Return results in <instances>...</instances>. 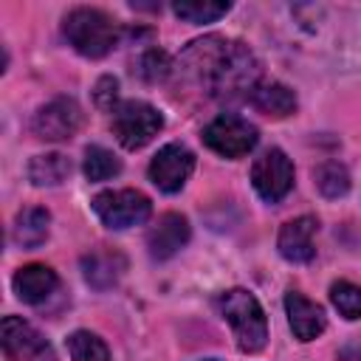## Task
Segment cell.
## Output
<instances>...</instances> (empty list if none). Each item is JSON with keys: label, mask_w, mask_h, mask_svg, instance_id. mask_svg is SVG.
<instances>
[{"label": "cell", "mask_w": 361, "mask_h": 361, "mask_svg": "<svg viewBox=\"0 0 361 361\" xmlns=\"http://www.w3.org/2000/svg\"><path fill=\"white\" fill-rule=\"evenodd\" d=\"M178 73L183 82L200 87L206 96L220 102L251 99L259 85V62L243 45L223 37H206L192 42L178 62Z\"/></svg>", "instance_id": "cell-1"}, {"label": "cell", "mask_w": 361, "mask_h": 361, "mask_svg": "<svg viewBox=\"0 0 361 361\" xmlns=\"http://www.w3.org/2000/svg\"><path fill=\"white\" fill-rule=\"evenodd\" d=\"M62 34H65L68 45H73V51H79L82 56L99 59V56H107L118 45L121 28L102 8L79 6V8H73V11L65 14Z\"/></svg>", "instance_id": "cell-2"}, {"label": "cell", "mask_w": 361, "mask_h": 361, "mask_svg": "<svg viewBox=\"0 0 361 361\" xmlns=\"http://www.w3.org/2000/svg\"><path fill=\"white\" fill-rule=\"evenodd\" d=\"M217 310L231 324L234 338H237V347L243 353H257V350L265 347L268 322H265V313H262L259 302L254 299V293H248L243 288L223 290L217 296Z\"/></svg>", "instance_id": "cell-3"}, {"label": "cell", "mask_w": 361, "mask_h": 361, "mask_svg": "<svg viewBox=\"0 0 361 361\" xmlns=\"http://www.w3.org/2000/svg\"><path fill=\"white\" fill-rule=\"evenodd\" d=\"M161 127H164L161 113L141 99L121 102L113 110V133L124 149H141L161 133Z\"/></svg>", "instance_id": "cell-4"}, {"label": "cell", "mask_w": 361, "mask_h": 361, "mask_svg": "<svg viewBox=\"0 0 361 361\" xmlns=\"http://www.w3.org/2000/svg\"><path fill=\"white\" fill-rule=\"evenodd\" d=\"M93 212L107 228H130L149 220L152 203L138 189H110L93 197Z\"/></svg>", "instance_id": "cell-5"}, {"label": "cell", "mask_w": 361, "mask_h": 361, "mask_svg": "<svg viewBox=\"0 0 361 361\" xmlns=\"http://www.w3.org/2000/svg\"><path fill=\"white\" fill-rule=\"evenodd\" d=\"M257 138H259V135H257V127L248 124L245 118L234 116V113L217 116V118L209 121L206 130H203L206 147L214 149V152L223 155V158H240V155L251 152L254 144H257Z\"/></svg>", "instance_id": "cell-6"}, {"label": "cell", "mask_w": 361, "mask_h": 361, "mask_svg": "<svg viewBox=\"0 0 361 361\" xmlns=\"http://www.w3.org/2000/svg\"><path fill=\"white\" fill-rule=\"evenodd\" d=\"M251 183L268 203H279L293 186V164L282 149H265L251 166Z\"/></svg>", "instance_id": "cell-7"}, {"label": "cell", "mask_w": 361, "mask_h": 361, "mask_svg": "<svg viewBox=\"0 0 361 361\" xmlns=\"http://www.w3.org/2000/svg\"><path fill=\"white\" fill-rule=\"evenodd\" d=\"M82 121H85L82 107L68 96H56V99H51L48 104H42L34 113L31 130L42 141H65V138L76 135Z\"/></svg>", "instance_id": "cell-8"}, {"label": "cell", "mask_w": 361, "mask_h": 361, "mask_svg": "<svg viewBox=\"0 0 361 361\" xmlns=\"http://www.w3.org/2000/svg\"><path fill=\"white\" fill-rule=\"evenodd\" d=\"M192 169H195L192 149H186L183 144H166L149 161V180L161 192H169L172 195V192L183 189V183L192 175Z\"/></svg>", "instance_id": "cell-9"}, {"label": "cell", "mask_w": 361, "mask_h": 361, "mask_svg": "<svg viewBox=\"0 0 361 361\" xmlns=\"http://www.w3.org/2000/svg\"><path fill=\"white\" fill-rule=\"evenodd\" d=\"M189 243V223L178 212H166L155 220L147 234V248L152 259H169Z\"/></svg>", "instance_id": "cell-10"}, {"label": "cell", "mask_w": 361, "mask_h": 361, "mask_svg": "<svg viewBox=\"0 0 361 361\" xmlns=\"http://www.w3.org/2000/svg\"><path fill=\"white\" fill-rule=\"evenodd\" d=\"M3 353L8 358H17V361H34V358H42L48 355V341L23 319L17 316H6L3 319Z\"/></svg>", "instance_id": "cell-11"}, {"label": "cell", "mask_w": 361, "mask_h": 361, "mask_svg": "<svg viewBox=\"0 0 361 361\" xmlns=\"http://www.w3.org/2000/svg\"><path fill=\"white\" fill-rule=\"evenodd\" d=\"M316 228H319V220L310 217V214H302V217L288 220L282 226V231H279V240H276L279 254L285 259H290V262H307V259H313V254H316V245H313Z\"/></svg>", "instance_id": "cell-12"}, {"label": "cell", "mask_w": 361, "mask_h": 361, "mask_svg": "<svg viewBox=\"0 0 361 361\" xmlns=\"http://www.w3.org/2000/svg\"><path fill=\"white\" fill-rule=\"evenodd\" d=\"M285 310H288V324L299 341H313L327 327L324 310L316 302H310L307 296H302L299 290L285 293Z\"/></svg>", "instance_id": "cell-13"}, {"label": "cell", "mask_w": 361, "mask_h": 361, "mask_svg": "<svg viewBox=\"0 0 361 361\" xmlns=\"http://www.w3.org/2000/svg\"><path fill=\"white\" fill-rule=\"evenodd\" d=\"M124 268H127L124 257L118 251H113V248H96V251H90V254L82 257L85 279L93 288H99V290L113 288L118 282V276L124 274Z\"/></svg>", "instance_id": "cell-14"}, {"label": "cell", "mask_w": 361, "mask_h": 361, "mask_svg": "<svg viewBox=\"0 0 361 361\" xmlns=\"http://www.w3.org/2000/svg\"><path fill=\"white\" fill-rule=\"evenodd\" d=\"M14 290H17V296L23 302L39 305V302H45L56 290V274L48 265H39V262L23 265L14 274Z\"/></svg>", "instance_id": "cell-15"}, {"label": "cell", "mask_w": 361, "mask_h": 361, "mask_svg": "<svg viewBox=\"0 0 361 361\" xmlns=\"http://www.w3.org/2000/svg\"><path fill=\"white\" fill-rule=\"evenodd\" d=\"M251 104L271 118H285L296 110V93L282 82H265V85L254 87Z\"/></svg>", "instance_id": "cell-16"}, {"label": "cell", "mask_w": 361, "mask_h": 361, "mask_svg": "<svg viewBox=\"0 0 361 361\" xmlns=\"http://www.w3.org/2000/svg\"><path fill=\"white\" fill-rule=\"evenodd\" d=\"M48 226H51V214L39 206H31V209H23L17 217H14V226H11V240L20 245V248H39L48 237Z\"/></svg>", "instance_id": "cell-17"}, {"label": "cell", "mask_w": 361, "mask_h": 361, "mask_svg": "<svg viewBox=\"0 0 361 361\" xmlns=\"http://www.w3.org/2000/svg\"><path fill=\"white\" fill-rule=\"evenodd\" d=\"M68 175H71V158L62 152L37 155L28 164V178L34 186H59Z\"/></svg>", "instance_id": "cell-18"}, {"label": "cell", "mask_w": 361, "mask_h": 361, "mask_svg": "<svg viewBox=\"0 0 361 361\" xmlns=\"http://www.w3.org/2000/svg\"><path fill=\"white\" fill-rule=\"evenodd\" d=\"M118 172H121V161L110 149H104L99 144H93V147L85 149V175H87V180H93V183L110 180Z\"/></svg>", "instance_id": "cell-19"}, {"label": "cell", "mask_w": 361, "mask_h": 361, "mask_svg": "<svg viewBox=\"0 0 361 361\" xmlns=\"http://www.w3.org/2000/svg\"><path fill=\"white\" fill-rule=\"evenodd\" d=\"M68 353L73 361H110L107 344L90 333V330H76L68 336Z\"/></svg>", "instance_id": "cell-20"}, {"label": "cell", "mask_w": 361, "mask_h": 361, "mask_svg": "<svg viewBox=\"0 0 361 361\" xmlns=\"http://www.w3.org/2000/svg\"><path fill=\"white\" fill-rule=\"evenodd\" d=\"M313 178H316V186L324 197H341L347 195L350 189V175L347 169L338 164V161H324L313 169Z\"/></svg>", "instance_id": "cell-21"}, {"label": "cell", "mask_w": 361, "mask_h": 361, "mask_svg": "<svg viewBox=\"0 0 361 361\" xmlns=\"http://www.w3.org/2000/svg\"><path fill=\"white\" fill-rule=\"evenodd\" d=\"M228 8H231L228 3H212V0H203V3L200 0H186V3H175L172 6V11L186 23H214Z\"/></svg>", "instance_id": "cell-22"}, {"label": "cell", "mask_w": 361, "mask_h": 361, "mask_svg": "<svg viewBox=\"0 0 361 361\" xmlns=\"http://www.w3.org/2000/svg\"><path fill=\"white\" fill-rule=\"evenodd\" d=\"M330 299L336 305V310L344 316V319H358L361 316V288L341 279V282H333L330 288Z\"/></svg>", "instance_id": "cell-23"}, {"label": "cell", "mask_w": 361, "mask_h": 361, "mask_svg": "<svg viewBox=\"0 0 361 361\" xmlns=\"http://www.w3.org/2000/svg\"><path fill=\"white\" fill-rule=\"evenodd\" d=\"M135 73H138L144 82H158V79H164V76L169 73V59H166V54L158 51V48L144 51V54L138 56V62H135Z\"/></svg>", "instance_id": "cell-24"}, {"label": "cell", "mask_w": 361, "mask_h": 361, "mask_svg": "<svg viewBox=\"0 0 361 361\" xmlns=\"http://www.w3.org/2000/svg\"><path fill=\"white\" fill-rule=\"evenodd\" d=\"M93 99L102 110H116V99H118V82L113 76H102L96 82V90H93Z\"/></svg>", "instance_id": "cell-25"}, {"label": "cell", "mask_w": 361, "mask_h": 361, "mask_svg": "<svg viewBox=\"0 0 361 361\" xmlns=\"http://www.w3.org/2000/svg\"><path fill=\"white\" fill-rule=\"evenodd\" d=\"M341 358H344V361H361V347H358V344L344 347V350H341Z\"/></svg>", "instance_id": "cell-26"}, {"label": "cell", "mask_w": 361, "mask_h": 361, "mask_svg": "<svg viewBox=\"0 0 361 361\" xmlns=\"http://www.w3.org/2000/svg\"><path fill=\"white\" fill-rule=\"evenodd\" d=\"M206 361H214V358H206Z\"/></svg>", "instance_id": "cell-27"}]
</instances>
